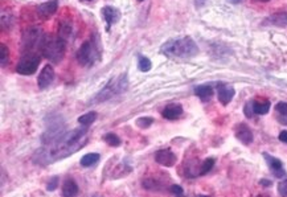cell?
<instances>
[{"label":"cell","instance_id":"obj_1","mask_svg":"<svg viewBox=\"0 0 287 197\" xmlns=\"http://www.w3.org/2000/svg\"><path fill=\"white\" fill-rule=\"evenodd\" d=\"M87 143V127L81 126L66 131L58 140H56L49 147L40 148L33 155V162L36 164H51L57 160L65 159L73 155L81 148H83Z\"/></svg>","mask_w":287,"mask_h":197},{"label":"cell","instance_id":"obj_2","mask_svg":"<svg viewBox=\"0 0 287 197\" xmlns=\"http://www.w3.org/2000/svg\"><path fill=\"white\" fill-rule=\"evenodd\" d=\"M161 53L168 57L189 58L199 53V47L195 40L189 36H184L182 39L170 40L161 47Z\"/></svg>","mask_w":287,"mask_h":197},{"label":"cell","instance_id":"obj_3","mask_svg":"<svg viewBox=\"0 0 287 197\" xmlns=\"http://www.w3.org/2000/svg\"><path fill=\"white\" fill-rule=\"evenodd\" d=\"M129 88V79H127V74H119L115 78H111L109 82L104 85V88L93 98V103H101V102L109 101L114 97L119 96L125 93Z\"/></svg>","mask_w":287,"mask_h":197},{"label":"cell","instance_id":"obj_4","mask_svg":"<svg viewBox=\"0 0 287 197\" xmlns=\"http://www.w3.org/2000/svg\"><path fill=\"white\" fill-rule=\"evenodd\" d=\"M66 50V41L65 40L57 37H48L45 36L43 47H41V53L47 60H49L53 64H58L62 61L65 56Z\"/></svg>","mask_w":287,"mask_h":197},{"label":"cell","instance_id":"obj_5","mask_svg":"<svg viewBox=\"0 0 287 197\" xmlns=\"http://www.w3.org/2000/svg\"><path fill=\"white\" fill-rule=\"evenodd\" d=\"M77 61L83 66H93L101 58L100 47L96 44L94 40L85 41L76 53Z\"/></svg>","mask_w":287,"mask_h":197},{"label":"cell","instance_id":"obj_6","mask_svg":"<svg viewBox=\"0 0 287 197\" xmlns=\"http://www.w3.org/2000/svg\"><path fill=\"white\" fill-rule=\"evenodd\" d=\"M40 61H41V58H40L37 53H26L20 58V61L18 62L16 72L22 75H32L37 70V68H39Z\"/></svg>","mask_w":287,"mask_h":197},{"label":"cell","instance_id":"obj_7","mask_svg":"<svg viewBox=\"0 0 287 197\" xmlns=\"http://www.w3.org/2000/svg\"><path fill=\"white\" fill-rule=\"evenodd\" d=\"M44 39L45 36H43V32L40 29H36V28L29 29L24 33V37H23V49L26 50V53H32L35 48L41 49Z\"/></svg>","mask_w":287,"mask_h":197},{"label":"cell","instance_id":"obj_8","mask_svg":"<svg viewBox=\"0 0 287 197\" xmlns=\"http://www.w3.org/2000/svg\"><path fill=\"white\" fill-rule=\"evenodd\" d=\"M178 158H176V155L171 148H163L159 149L157 153H155V162L157 164H160V166L164 167H172L175 166V163H176Z\"/></svg>","mask_w":287,"mask_h":197},{"label":"cell","instance_id":"obj_9","mask_svg":"<svg viewBox=\"0 0 287 197\" xmlns=\"http://www.w3.org/2000/svg\"><path fill=\"white\" fill-rule=\"evenodd\" d=\"M263 158H265L266 163H267V166H269L270 171L274 173L275 177H283V176L286 175V171H285V168H283L282 162H281L278 158L271 156V155H269L267 152H263Z\"/></svg>","mask_w":287,"mask_h":197},{"label":"cell","instance_id":"obj_10","mask_svg":"<svg viewBox=\"0 0 287 197\" xmlns=\"http://www.w3.org/2000/svg\"><path fill=\"white\" fill-rule=\"evenodd\" d=\"M53 79H54V69L52 65H45L43 70L40 72L39 78H37V85L40 89H47L49 85H52Z\"/></svg>","mask_w":287,"mask_h":197},{"label":"cell","instance_id":"obj_11","mask_svg":"<svg viewBox=\"0 0 287 197\" xmlns=\"http://www.w3.org/2000/svg\"><path fill=\"white\" fill-rule=\"evenodd\" d=\"M102 16H104V22H106V29L109 31L110 26L114 25L115 23L119 22V19H121V12H119V9L114 8L111 5H106L102 8Z\"/></svg>","mask_w":287,"mask_h":197},{"label":"cell","instance_id":"obj_12","mask_svg":"<svg viewBox=\"0 0 287 197\" xmlns=\"http://www.w3.org/2000/svg\"><path fill=\"white\" fill-rule=\"evenodd\" d=\"M235 94V90L233 89V86H229L226 83H218L217 85V96L220 103L224 106H226L229 102L233 99V97Z\"/></svg>","mask_w":287,"mask_h":197},{"label":"cell","instance_id":"obj_13","mask_svg":"<svg viewBox=\"0 0 287 197\" xmlns=\"http://www.w3.org/2000/svg\"><path fill=\"white\" fill-rule=\"evenodd\" d=\"M235 138H237L242 145L248 146L253 142V132L246 123H239V124H237V127H235Z\"/></svg>","mask_w":287,"mask_h":197},{"label":"cell","instance_id":"obj_14","mask_svg":"<svg viewBox=\"0 0 287 197\" xmlns=\"http://www.w3.org/2000/svg\"><path fill=\"white\" fill-rule=\"evenodd\" d=\"M183 114V106L179 105V103H170L163 109V118L168 119V121H175L182 117Z\"/></svg>","mask_w":287,"mask_h":197},{"label":"cell","instance_id":"obj_15","mask_svg":"<svg viewBox=\"0 0 287 197\" xmlns=\"http://www.w3.org/2000/svg\"><path fill=\"white\" fill-rule=\"evenodd\" d=\"M78 185L76 183V180L72 179V177H68V179L64 181L61 188V196L62 197H77L78 195Z\"/></svg>","mask_w":287,"mask_h":197},{"label":"cell","instance_id":"obj_16","mask_svg":"<svg viewBox=\"0 0 287 197\" xmlns=\"http://www.w3.org/2000/svg\"><path fill=\"white\" fill-rule=\"evenodd\" d=\"M58 8V4H57V0H51V1H47V3H43V4L39 5V13L43 16V18H51L52 15H54Z\"/></svg>","mask_w":287,"mask_h":197},{"label":"cell","instance_id":"obj_17","mask_svg":"<svg viewBox=\"0 0 287 197\" xmlns=\"http://www.w3.org/2000/svg\"><path fill=\"white\" fill-rule=\"evenodd\" d=\"M265 24L274 26H287V12H275L265 20Z\"/></svg>","mask_w":287,"mask_h":197},{"label":"cell","instance_id":"obj_18","mask_svg":"<svg viewBox=\"0 0 287 197\" xmlns=\"http://www.w3.org/2000/svg\"><path fill=\"white\" fill-rule=\"evenodd\" d=\"M271 103L270 101L265 99V98H257L253 101V109H254V114L258 115H265L269 113Z\"/></svg>","mask_w":287,"mask_h":197},{"label":"cell","instance_id":"obj_19","mask_svg":"<svg viewBox=\"0 0 287 197\" xmlns=\"http://www.w3.org/2000/svg\"><path fill=\"white\" fill-rule=\"evenodd\" d=\"M195 94L200 98L201 101L207 102L213 96V88L210 85H199L195 88Z\"/></svg>","mask_w":287,"mask_h":197},{"label":"cell","instance_id":"obj_20","mask_svg":"<svg viewBox=\"0 0 287 197\" xmlns=\"http://www.w3.org/2000/svg\"><path fill=\"white\" fill-rule=\"evenodd\" d=\"M275 114L278 122L287 126V102H278L275 105Z\"/></svg>","mask_w":287,"mask_h":197},{"label":"cell","instance_id":"obj_21","mask_svg":"<svg viewBox=\"0 0 287 197\" xmlns=\"http://www.w3.org/2000/svg\"><path fill=\"white\" fill-rule=\"evenodd\" d=\"M100 153H96V152H92V153H86L85 156H82L81 158V166L82 167H92L94 166L96 163L100 162Z\"/></svg>","mask_w":287,"mask_h":197},{"label":"cell","instance_id":"obj_22","mask_svg":"<svg viewBox=\"0 0 287 197\" xmlns=\"http://www.w3.org/2000/svg\"><path fill=\"white\" fill-rule=\"evenodd\" d=\"M97 117H98V114H97L96 111H89V113H86V114H83L79 117L78 123L81 124V126H86V127H89L92 123L96 122Z\"/></svg>","mask_w":287,"mask_h":197},{"label":"cell","instance_id":"obj_23","mask_svg":"<svg viewBox=\"0 0 287 197\" xmlns=\"http://www.w3.org/2000/svg\"><path fill=\"white\" fill-rule=\"evenodd\" d=\"M70 33H72V24L66 22L61 23L58 26V37L66 41L70 37Z\"/></svg>","mask_w":287,"mask_h":197},{"label":"cell","instance_id":"obj_24","mask_svg":"<svg viewBox=\"0 0 287 197\" xmlns=\"http://www.w3.org/2000/svg\"><path fill=\"white\" fill-rule=\"evenodd\" d=\"M143 188L148 189V191H161L163 189V184H161L159 180L155 179H146L143 180Z\"/></svg>","mask_w":287,"mask_h":197},{"label":"cell","instance_id":"obj_25","mask_svg":"<svg viewBox=\"0 0 287 197\" xmlns=\"http://www.w3.org/2000/svg\"><path fill=\"white\" fill-rule=\"evenodd\" d=\"M151 68H153V62H151V60L148 57H146V56H142V54H140L139 57H138V69H139L140 72L146 73V72H150Z\"/></svg>","mask_w":287,"mask_h":197},{"label":"cell","instance_id":"obj_26","mask_svg":"<svg viewBox=\"0 0 287 197\" xmlns=\"http://www.w3.org/2000/svg\"><path fill=\"white\" fill-rule=\"evenodd\" d=\"M104 140L111 147H119L121 143H122V140L119 139V136L117 134H113V132H109V134H106L104 136Z\"/></svg>","mask_w":287,"mask_h":197},{"label":"cell","instance_id":"obj_27","mask_svg":"<svg viewBox=\"0 0 287 197\" xmlns=\"http://www.w3.org/2000/svg\"><path fill=\"white\" fill-rule=\"evenodd\" d=\"M214 166V159L213 158H208L205 159L204 162L200 164V175H205V173H208Z\"/></svg>","mask_w":287,"mask_h":197},{"label":"cell","instance_id":"obj_28","mask_svg":"<svg viewBox=\"0 0 287 197\" xmlns=\"http://www.w3.org/2000/svg\"><path fill=\"white\" fill-rule=\"evenodd\" d=\"M9 60V50L8 47L5 44H0V61H1V66H5L8 64Z\"/></svg>","mask_w":287,"mask_h":197},{"label":"cell","instance_id":"obj_29","mask_svg":"<svg viewBox=\"0 0 287 197\" xmlns=\"http://www.w3.org/2000/svg\"><path fill=\"white\" fill-rule=\"evenodd\" d=\"M154 123V118L151 117H142L136 119V126L139 128H148Z\"/></svg>","mask_w":287,"mask_h":197},{"label":"cell","instance_id":"obj_30","mask_svg":"<svg viewBox=\"0 0 287 197\" xmlns=\"http://www.w3.org/2000/svg\"><path fill=\"white\" fill-rule=\"evenodd\" d=\"M58 183H60V177H58V176H53V177H51V179L48 180L47 189H48L49 192H52V191H56L57 187H58Z\"/></svg>","mask_w":287,"mask_h":197},{"label":"cell","instance_id":"obj_31","mask_svg":"<svg viewBox=\"0 0 287 197\" xmlns=\"http://www.w3.org/2000/svg\"><path fill=\"white\" fill-rule=\"evenodd\" d=\"M244 113L246 115V118H252L253 115H254V109H253V101L248 102L244 107Z\"/></svg>","mask_w":287,"mask_h":197},{"label":"cell","instance_id":"obj_32","mask_svg":"<svg viewBox=\"0 0 287 197\" xmlns=\"http://www.w3.org/2000/svg\"><path fill=\"white\" fill-rule=\"evenodd\" d=\"M278 192L281 196L287 197V180H283L278 184Z\"/></svg>","mask_w":287,"mask_h":197},{"label":"cell","instance_id":"obj_33","mask_svg":"<svg viewBox=\"0 0 287 197\" xmlns=\"http://www.w3.org/2000/svg\"><path fill=\"white\" fill-rule=\"evenodd\" d=\"M170 191H171V193H174V195L176 197H178V196H183V195H184L183 188H182V187H180V185H178V184L171 185Z\"/></svg>","mask_w":287,"mask_h":197},{"label":"cell","instance_id":"obj_34","mask_svg":"<svg viewBox=\"0 0 287 197\" xmlns=\"http://www.w3.org/2000/svg\"><path fill=\"white\" fill-rule=\"evenodd\" d=\"M278 138H279V140H281V142H283V143H286V145H287V131L281 132Z\"/></svg>","mask_w":287,"mask_h":197},{"label":"cell","instance_id":"obj_35","mask_svg":"<svg viewBox=\"0 0 287 197\" xmlns=\"http://www.w3.org/2000/svg\"><path fill=\"white\" fill-rule=\"evenodd\" d=\"M260 184H262V185H263V187H270V185H271V181H270V180L262 179L261 181H260Z\"/></svg>","mask_w":287,"mask_h":197},{"label":"cell","instance_id":"obj_36","mask_svg":"<svg viewBox=\"0 0 287 197\" xmlns=\"http://www.w3.org/2000/svg\"><path fill=\"white\" fill-rule=\"evenodd\" d=\"M256 197H270L269 195H266V193H261V195H257Z\"/></svg>","mask_w":287,"mask_h":197},{"label":"cell","instance_id":"obj_37","mask_svg":"<svg viewBox=\"0 0 287 197\" xmlns=\"http://www.w3.org/2000/svg\"><path fill=\"white\" fill-rule=\"evenodd\" d=\"M258 1H262V3H266V1H270V0H258Z\"/></svg>","mask_w":287,"mask_h":197},{"label":"cell","instance_id":"obj_38","mask_svg":"<svg viewBox=\"0 0 287 197\" xmlns=\"http://www.w3.org/2000/svg\"><path fill=\"white\" fill-rule=\"evenodd\" d=\"M199 197H209V196H199Z\"/></svg>","mask_w":287,"mask_h":197},{"label":"cell","instance_id":"obj_39","mask_svg":"<svg viewBox=\"0 0 287 197\" xmlns=\"http://www.w3.org/2000/svg\"><path fill=\"white\" fill-rule=\"evenodd\" d=\"M138 1H143V0H138Z\"/></svg>","mask_w":287,"mask_h":197},{"label":"cell","instance_id":"obj_40","mask_svg":"<svg viewBox=\"0 0 287 197\" xmlns=\"http://www.w3.org/2000/svg\"><path fill=\"white\" fill-rule=\"evenodd\" d=\"M86 1H92V0H86Z\"/></svg>","mask_w":287,"mask_h":197},{"label":"cell","instance_id":"obj_41","mask_svg":"<svg viewBox=\"0 0 287 197\" xmlns=\"http://www.w3.org/2000/svg\"><path fill=\"white\" fill-rule=\"evenodd\" d=\"M178 197H184V196H178Z\"/></svg>","mask_w":287,"mask_h":197}]
</instances>
